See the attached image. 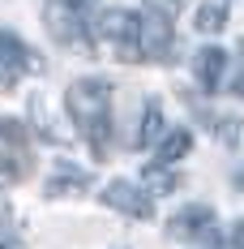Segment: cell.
<instances>
[{
  "label": "cell",
  "mask_w": 244,
  "mask_h": 249,
  "mask_svg": "<svg viewBox=\"0 0 244 249\" xmlns=\"http://www.w3.org/2000/svg\"><path fill=\"white\" fill-rule=\"evenodd\" d=\"M69 116L77 121L81 129V138L90 142L98 159L112 150V82H103V77H81L69 86Z\"/></svg>",
  "instance_id": "obj_1"
},
{
  "label": "cell",
  "mask_w": 244,
  "mask_h": 249,
  "mask_svg": "<svg viewBox=\"0 0 244 249\" xmlns=\"http://www.w3.org/2000/svg\"><path fill=\"white\" fill-rule=\"evenodd\" d=\"M95 43H103V48L112 52L116 60H124V65H137V60H142V18L129 13V9H107V13H98Z\"/></svg>",
  "instance_id": "obj_2"
},
{
  "label": "cell",
  "mask_w": 244,
  "mask_h": 249,
  "mask_svg": "<svg viewBox=\"0 0 244 249\" xmlns=\"http://www.w3.org/2000/svg\"><path fill=\"white\" fill-rule=\"evenodd\" d=\"M43 22H48V35L56 39V43H65V48H81V52L95 48V35L86 30V4L51 0L48 13H43Z\"/></svg>",
  "instance_id": "obj_3"
},
{
  "label": "cell",
  "mask_w": 244,
  "mask_h": 249,
  "mask_svg": "<svg viewBox=\"0 0 244 249\" xmlns=\"http://www.w3.org/2000/svg\"><path fill=\"white\" fill-rule=\"evenodd\" d=\"M30 172V142H26L22 121H0V176L26 180Z\"/></svg>",
  "instance_id": "obj_4"
},
{
  "label": "cell",
  "mask_w": 244,
  "mask_h": 249,
  "mask_svg": "<svg viewBox=\"0 0 244 249\" xmlns=\"http://www.w3.org/2000/svg\"><path fill=\"white\" fill-rule=\"evenodd\" d=\"M30 69H39L34 52L26 48L13 30H0V90H13Z\"/></svg>",
  "instance_id": "obj_5"
},
{
  "label": "cell",
  "mask_w": 244,
  "mask_h": 249,
  "mask_svg": "<svg viewBox=\"0 0 244 249\" xmlns=\"http://www.w3.org/2000/svg\"><path fill=\"white\" fill-rule=\"evenodd\" d=\"M167 232L176 236V241H214L219 236V219H214V211L210 206H184L180 215H171Z\"/></svg>",
  "instance_id": "obj_6"
},
{
  "label": "cell",
  "mask_w": 244,
  "mask_h": 249,
  "mask_svg": "<svg viewBox=\"0 0 244 249\" xmlns=\"http://www.w3.org/2000/svg\"><path fill=\"white\" fill-rule=\"evenodd\" d=\"M103 202H107V206H116V211H124L129 219H150V215H154L150 194H142V189H137V185H129V180H112V185L103 189Z\"/></svg>",
  "instance_id": "obj_7"
},
{
  "label": "cell",
  "mask_w": 244,
  "mask_h": 249,
  "mask_svg": "<svg viewBox=\"0 0 244 249\" xmlns=\"http://www.w3.org/2000/svg\"><path fill=\"white\" fill-rule=\"evenodd\" d=\"M171 56V18L146 13L142 18V60H167Z\"/></svg>",
  "instance_id": "obj_8"
},
{
  "label": "cell",
  "mask_w": 244,
  "mask_h": 249,
  "mask_svg": "<svg viewBox=\"0 0 244 249\" xmlns=\"http://www.w3.org/2000/svg\"><path fill=\"white\" fill-rule=\"evenodd\" d=\"M95 180L90 172H81V168H69V163H60L56 176H48V185H43V194L48 198H69V194H86Z\"/></svg>",
  "instance_id": "obj_9"
},
{
  "label": "cell",
  "mask_w": 244,
  "mask_h": 249,
  "mask_svg": "<svg viewBox=\"0 0 244 249\" xmlns=\"http://www.w3.org/2000/svg\"><path fill=\"white\" fill-rule=\"evenodd\" d=\"M223 73H227V52L223 48H201L197 52V82H201V90H219L223 86Z\"/></svg>",
  "instance_id": "obj_10"
},
{
  "label": "cell",
  "mask_w": 244,
  "mask_h": 249,
  "mask_svg": "<svg viewBox=\"0 0 244 249\" xmlns=\"http://www.w3.org/2000/svg\"><path fill=\"white\" fill-rule=\"evenodd\" d=\"M189 150H193V133H189V129H171V133H163V142H159V150H154V163L167 168V163H176V159H184Z\"/></svg>",
  "instance_id": "obj_11"
},
{
  "label": "cell",
  "mask_w": 244,
  "mask_h": 249,
  "mask_svg": "<svg viewBox=\"0 0 244 249\" xmlns=\"http://www.w3.org/2000/svg\"><path fill=\"white\" fill-rule=\"evenodd\" d=\"M150 142H163V103L159 99H150L142 107V129H137L133 146H150Z\"/></svg>",
  "instance_id": "obj_12"
},
{
  "label": "cell",
  "mask_w": 244,
  "mask_h": 249,
  "mask_svg": "<svg viewBox=\"0 0 244 249\" xmlns=\"http://www.w3.org/2000/svg\"><path fill=\"white\" fill-rule=\"evenodd\" d=\"M223 26H227V9L223 4H201L197 9V30L201 35H219Z\"/></svg>",
  "instance_id": "obj_13"
},
{
  "label": "cell",
  "mask_w": 244,
  "mask_h": 249,
  "mask_svg": "<svg viewBox=\"0 0 244 249\" xmlns=\"http://www.w3.org/2000/svg\"><path fill=\"white\" fill-rule=\"evenodd\" d=\"M142 180H146L150 194H171V189L180 185V176L167 172V168H159V163H154V168H146V172H142Z\"/></svg>",
  "instance_id": "obj_14"
},
{
  "label": "cell",
  "mask_w": 244,
  "mask_h": 249,
  "mask_svg": "<svg viewBox=\"0 0 244 249\" xmlns=\"http://www.w3.org/2000/svg\"><path fill=\"white\" fill-rule=\"evenodd\" d=\"M146 4H150V13H159V18H176L184 0H146Z\"/></svg>",
  "instance_id": "obj_15"
},
{
  "label": "cell",
  "mask_w": 244,
  "mask_h": 249,
  "mask_svg": "<svg viewBox=\"0 0 244 249\" xmlns=\"http://www.w3.org/2000/svg\"><path fill=\"white\" fill-rule=\"evenodd\" d=\"M0 241H9V202L0 198Z\"/></svg>",
  "instance_id": "obj_16"
},
{
  "label": "cell",
  "mask_w": 244,
  "mask_h": 249,
  "mask_svg": "<svg viewBox=\"0 0 244 249\" xmlns=\"http://www.w3.org/2000/svg\"><path fill=\"white\" fill-rule=\"evenodd\" d=\"M231 249H244V224L231 228Z\"/></svg>",
  "instance_id": "obj_17"
},
{
  "label": "cell",
  "mask_w": 244,
  "mask_h": 249,
  "mask_svg": "<svg viewBox=\"0 0 244 249\" xmlns=\"http://www.w3.org/2000/svg\"><path fill=\"white\" fill-rule=\"evenodd\" d=\"M231 90H236V95H240V99H244V73L236 77V86H231Z\"/></svg>",
  "instance_id": "obj_18"
},
{
  "label": "cell",
  "mask_w": 244,
  "mask_h": 249,
  "mask_svg": "<svg viewBox=\"0 0 244 249\" xmlns=\"http://www.w3.org/2000/svg\"><path fill=\"white\" fill-rule=\"evenodd\" d=\"M0 249H13V245H9V241H0Z\"/></svg>",
  "instance_id": "obj_19"
},
{
  "label": "cell",
  "mask_w": 244,
  "mask_h": 249,
  "mask_svg": "<svg viewBox=\"0 0 244 249\" xmlns=\"http://www.w3.org/2000/svg\"><path fill=\"white\" fill-rule=\"evenodd\" d=\"M73 4H90V0H73Z\"/></svg>",
  "instance_id": "obj_20"
}]
</instances>
